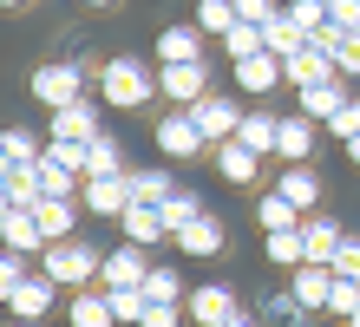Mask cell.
<instances>
[{
  "mask_svg": "<svg viewBox=\"0 0 360 327\" xmlns=\"http://www.w3.org/2000/svg\"><path fill=\"white\" fill-rule=\"evenodd\" d=\"M13 327H33V321H13Z\"/></svg>",
  "mask_w": 360,
  "mask_h": 327,
  "instance_id": "49",
  "label": "cell"
},
{
  "mask_svg": "<svg viewBox=\"0 0 360 327\" xmlns=\"http://www.w3.org/2000/svg\"><path fill=\"white\" fill-rule=\"evenodd\" d=\"M314 138H321V124L295 112V118H282V131H275V158H282V164H308L314 158Z\"/></svg>",
  "mask_w": 360,
  "mask_h": 327,
  "instance_id": "11",
  "label": "cell"
},
{
  "mask_svg": "<svg viewBox=\"0 0 360 327\" xmlns=\"http://www.w3.org/2000/svg\"><path fill=\"white\" fill-rule=\"evenodd\" d=\"M0 158H7V170H39V158H46V144L33 138V131H7V138H0Z\"/></svg>",
  "mask_w": 360,
  "mask_h": 327,
  "instance_id": "24",
  "label": "cell"
},
{
  "mask_svg": "<svg viewBox=\"0 0 360 327\" xmlns=\"http://www.w3.org/2000/svg\"><path fill=\"white\" fill-rule=\"evenodd\" d=\"M177 249H184V255H197V262L223 255V223H217V216H197V223L177 236Z\"/></svg>",
  "mask_w": 360,
  "mask_h": 327,
  "instance_id": "23",
  "label": "cell"
},
{
  "mask_svg": "<svg viewBox=\"0 0 360 327\" xmlns=\"http://www.w3.org/2000/svg\"><path fill=\"white\" fill-rule=\"evenodd\" d=\"M158 216H164V229H171V243H177V236H184L190 223H197V216H210V210L197 203V190H177V196H171V203H164Z\"/></svg>",
  "mask_w": 360,
  "mask_h": 327,
  "instance_id": "30",
  "label": "cell"
},
{
  "mask_svg": "<svg viewBox=\"0 0 360 327\" xmlns=\"http://www.w3.org/2000/svg\"><path fill=\"white\" fill-rule=\"evenodd\" d=\"M223 327H256V321H249V314H229V321H223Z\"/></svg>",
  "mask_w": 360,
  "mask_h": 327,
  "instance_id": "47",
  "label": "cell"
},
{
  "mask_svg": "<svg viewBox=\"0 0 360 327\" xmlns=\"http://www.w3.org/2000/svg\"><path fill=\"white\" fill-rule=\"evenodd\" d=\"M295 308L314 314V308H328V295H334V269H295Z\"/></svg>",
  "mask_w": 360,
  "mask_h": 327,
  "instance_id": "19",
  "label": "cell"
},
{
  "mask_svg": "<svg viewBox=\"0 0 360 327\" xmlns=\"http://www.w3.org/2000/svg\"><path fill=\"white\" fill-rule=\"evenodd\" d=\"M217 170H223V184H256L262 158H256L249 144H236V138H229V144H217Z\"/></svg>",
  "mask_w": 360,
  "mask_h": 327,
  "instance_id": "20",
  "label": "cell"
},
{
  "mask_svg": "<svg viewBox=\"0 0 360 327\" xmlns=\"http://www.w3.org/2000/svg\"><path fill=\"white\" fill-rule=\"evenodd\" d=\"M66 321H72V327H118L112 295H105V288H79V295H72V308H66Z\"/></svg>",
  "mask_w": 360,
  "mask_h": 327,
  "instance_id": "17",
  "label": "cell"
},
{
  "mask_svg": "<svg viewBox=\"0 0 360 327\" xmlns=\"http://www.w3.org/2000/svg\"><path fill=\"white\" fill-rule=\"evenodd\" d=\"M46 138H66V144H92V138H105V131H98V105L79 98V105H66V112H53Z\"/></svg>",
  "mask_w": 360,
  "mask_h": 327,
  "instance_id": "9",
  "label": "cell"
},
{
  "mask_svg": "<svg viewBox=\"0 0 360 327\" xmlns=\"http://www.w3.org/2000/svg\"><path fill=\"white\" fill-rule=\"evenodd\" d=\"M158 150H164V158H197V150H203L197 118H190V112H171V118L158 124Z\"/></svg>",
  "mask_w": 360,
  "mask_h": 327,
  "instance_id": "14",
  "label": "cell"
},
{
  "mask_svg": "<svg viewBox=\"0 0 360 327\" xmlns=\"http://www.w3.org/2000/svg\"><path fill=\"white\" fill-rule=\"evenodd\" d=\"M203 85H210V72H203V65H164V72H158V92H164V98H177L184 112L210 98Z\"/></svg>",
  "mask_w": 360,
  "mask_h": 327,
  "instance_id": "12",
  "label": "cell"
},
{
  "mask_svg": "<svg viewBox=\"0 0 360 327\" xmlns=\"http://www.w3.org/2000/svg\"><path fill=\"white\" fill-rule=\"evenodd\" d=\"M184 314H190V327H223L229 314H243V308H236V288L210 281V288H197V295L184 301Z\"/></svg>",
  "mask_w": 360,
  "mask_h": 327,
  "instance_id": "8",
  "label": "cell"
},
{
  "mask_svg": "<svg viewBox=\"0 0 360 327\" xmlns=\"http://www.w3.org/2000/svg\"><path fill=\"white\" fill-rule=\"evenodd\" d=\"M328 269H334V281H360V236H347V243L334 249Z\"/></svg>",
  "mask_w": 360,
  "mask_h": 327,
  "instance_id": "39",
  "label": "cell"
},
{
  "mask_svg": "<svg viewBox=\"0 0 360 327\" xmlns=\"http://www.w3.org/2000/svg\"><path fill=\"white\" fill-rule=\"evenodd\" d=\"M236 85H249V92H275V85H282V59H275V53L236 59Z\"/></svg>",
  "mask_w": 360,
  "mask_h": 327,
  "instance_id": "28",
  "label": "cell"
},
{
  "mask_svg": "<svg viewBox=\"0 0 360 327\" xmlns=\"http://www.w3.org/2000/svg\"><path fill=\"white\" fill-rule=\"evenodd\" d=\"M288 20H295V27H302L308 39H314V33L328 27V0H288Z\"/></svg>",
  "mask_w": 360,
  "mask_h": 327,
  "instance_id": "35",
  "label": "cell"
},
{
  "mask_svg": "<svg viewBox=\"0 0 360 327\" xmlns=\"http://www.w3.org/2000/svg\"><path fill=\"white\" fill-rule=\"evenodd\" d=\"M53 301H59V281H53V275H27L20 288H7V314L39 327V321L53 314Z\"/></svg>",
  "mask_w": 360,
  "mask_h": 327,
  "instance_id": "4",
  "label": "cell"
},
{
  "mask_svg": "<svg viewBox=\"0 0 360 327\" xmlns=\"http://www.w3.org/2000/svg\"><path fill=\"white\" fill-rule=\"evenodd\" d=\"M86 7H112V0H86Z\"/></svg>",
  "mask_w": 360,
  "mask_h": 327,
  "instance_id": "48",
  "label": "cell"
},
{
  "mask_svg": "<svg viewBox=\"0 0 360 327\" xmlns=\"http://www.w3.org/2000/svg\"><path fill=\"white\" fill-rule=\"evenodd\" d=\"M256 223H262L269 236H282V229H302V223H308V216H302V210H295V203H288V196H282V190H269V196H262V203H256Z\"/></svg>",
  "mask_w": 360,
  "mask_h": 327,
  "instance_id": "26",
  "label": "cell"
},
{
  "mask_svg": "<svg viewBox=\"0 0 360 327\" xmlns=\"http://www.w3.org/2000/svg\"><path fill=\"white\" fill-rule=\"evenodd\" d=\"M46 164L72 170V177H92V144H66V138H46Z\"/></svg>",
  "mask_w": 360,
  "mask_h": 327,
  "instance_id": "32",
  "label": "cell"
},
{
  "mask_svg": "<svg viewBox=\"0 0 360 327\" xmlns=\"http://www.w3.org/2000/svg\"><path fill=\"white\" fill-rule=\"evenodd\" d=\"M328 314H341V321H354V314H360V281H334Z\"/></svg>",
  "mask_w": 360,
  "mask_h": 327,
  "instance_id": "40",
  "label": "cell"
},
{
  "mask_svg": "<svg viewBox=\"0 0 360 327\" xmlns=\"http://www.w3.org/2000/svg\"><path fill=\"white\" fill-rule=\"evenodd\" d=\"M347 164H354V170H360V138H347Z\"/></svg>",
  "mask_w": 360,
  "mask_h": 327,
  "instance_id": "46",
  "label": "cell"
},
{
  "mask_svg": "<svg viewBox=\"0 0 360 327\" xmlns=\"http://www.w3.org/2000/svg\"><path fill=\"white\" fill-rule=\"evenodd\" d=\"M197 27H203V33H223V39H229V33L243 27V20H236V0H197Z\"/></svg>",
  "mask_w": 360,
  "mask_h": 327,
  "instance_id": "33",
  "label": "cell"
},
{
  "mask_svg": "<svg viewBox=\"0 0 360 327\" xmlns=\"http://www.w3.org/2000/svg\"><path fill=\"white\" fill-rule=\"evenodd\" d=\"M33 223H39V236H46V249H53V243H72V229H79V203H39V210H33Z\"/></svg>",
  "mask_w": 360,
  "mask_h": 327,
  "instance_id": "22",
  "label": "cell"
},
{
  "mask_svg": "<svg viewBox=\"0 0 360 327\" xmlns=\"http://www.w3.org/2000/svg\"><path fill=\"white\" fill-rule=\"evenodd\" d=\"M98 269H105V255L92 243H53L46 255H39V275H53L59 288H92Z\"/></svg>",
  "mask_w": 360,
  "mask_h": 327,
  "instance_id": "2",
  "label": "cell"
},
{
  "mask_svg": "<svg viewBox=\"0 0 360 327\" xmlns=\"http://www.w3.org/2000/svg\"><path fill=\"white\" fill-rule=\"evenodd\" d=\"M105 295H112L118 327H144V308H151V295H144V288H105Z\"/></svg>",
  "mask_w": 360,
  "mask_h": 327,
  "instance_id": "34",
  "label": "cell"
},
{
  "mask_svg": "<svg viewBox=\"0 0 360 327\" xmlns=\"http://www.w3.org/2000/svg\"><path fill=\"white\" fill-rule=\"evenodd\" d=\"M158 59L164 65H203V33L197 27H164L158 33Z\"/></svg>",
  "mask_w": 360,
  "mask_h": 327,
  "instance_id": "16",
  "label": "cell"
},
{
  "mask_svg": "<svg viewBox=\"0 0 360 327\" xmlns=\"http://www.w3.org/2000/svg\"><path fill=\"white\" fill-rule=\"evenodd\" d=\"M275 13H282L275 0H236V20H243V27H269Z\"/></svg>",
  "mask_w": 360,
  "mask_h": 327,
  "instance_id": "42",
  "label": "cell"
},
{
  "mask_svg": "<svg viewBox=\"0 0 360 327\" xmlns=\"http://www.w3.org/2000/svg\"><path fill=\"white\" fill-rule=\"evenodd\" d=\"M151 92H158V79L144 72V59L124 53V59H105V65H98V98L112 105V112H138Z\"/></svg>",
  "mask_w": 360,
  "mask_h": 327,
  "instance_id": "1",
  "label": "cell"
},
{
  "mask_svg": "<svg viewBox=\"0 0 360 327\" xmlns=\"http://www.w3.org/2000/svg\"><path fill=\"white\" fill-rule=\"evenodd\" d=\"M347 327H360V314H354V321H347Z\"/></svg>",
  "mask_w": 360,
  "mask_h": 327,
  "instance_id": "50",
  "label": "cell"
},
{
  "mask_svg": "<svg viewBox=\"0 0 360 327\" xmlns=\"http://www.w3.org/2000/svg\"><path fill=\"white\" fill-rule=\"evenodd\" d=\"M27 275H33V269H27V255H20V249H7V262H0V288H20Z\"/></svg>",
  "mask_w": 360,
  "mask_h": 327,
  "instance_id": "44",
  "label": "cell"
},
{
  "mask_svg": "<svg viewBox=\"0 0 360 327\" xmlns=\"http://www.w3.org/2000/svg\"><path fill=\"white\" fill-rule=\"evenodd\" d=\"M144 281H151V262H144L138 243H118L98 269V288H144Z\"/></svg>",
  "mask_w": 360,
  "mask_h": 327,
  "instance_id": "6",
  "label": "cell"
},
{
  "mask_svg": "<svg viewBox=\"0 0 360 327\" xmlns=\"http://www.w3.org/2000/svg\"><path fill=\"white\" fill-rule=\"evenodd\" d=\"M0 216H7V249H20V255H46V236H39L33 210H0Z\"/></svg>",
  "mask_w": 360,
  "mask_h": 327,
  "instance_id": "27",
  "label": "cell"
},
{
  "mask_svg": "<svg viewBox=\"0 0 360 327\" xmlns=\"http://www.w3.org/2000/svg\"><path fill=\"white\" fill-rule=\"evenodd\" d=\"M328 20L341 33H360V0H328Z\"/></svg>",
  "mask_w": 360,
  "mask_h": 327,
  "instance_id": "43",
  "label": "cell"
},
{
  "mask_svg": "<svg viewBox=\"0 0 360 327\" xmlns=\"http://www.w3.org/2000/svg\"><path fill=\"white\" fill-rule=\"evenodd\" d=\"M275 190H282V196H288V203L302 210V216H308L314 203H321V177H314L308 164H288V170H282V184H275Z\"/></svg>",
  "mask_w": 360,
  "mask_h": 327,
  "instance_id": "21",
  "label": "cell"
},
{
  "mask_svg": "<svg viewBox=\"0 0 360 327\" xmlns=\"http://www.w3.org/2000/svg\"><path fill=\"white\" fill-rule=\"evenodd\" d=\"M79 203H86L92 216H124L131 210V177H86Z\"/></svg>",
  "mask_w": 360,
  "mask_h": 327,
  "instance_id": "10",
  "label": "cell"
},
{
  "mask_svg": "<svg viewBox=\"0 0 360 327\" xmlns=\"http://www.w3.org/2000/svg\"><path fill=\"white\" fill-rule=\"evenodd\" d=\"M223 46H229V65H236V59H256V53H269V46H262V27H236V33L223 39Z\"/></svg>",
  "mask_w": 360,
  "mask_h": 327,
  "instance_id": "38",
  "label": "cell"
},
{
  "mask_svg": "<svg viewBox=\"0 0 360 327\" xmlns=\"http://www.w3.org/2000/svg\"><path fill=\"white\" fill-rule=\"evenodd\" d=\"M302 243H308V269H328L334 249L347 243V229L334 223V216H308V223H302Z\"/></svg>",
  "mask_w": 360,
  "mask_h": 327,
  "instance_id": "13",
  "label": "cell"
},
{
  "mask_svg": "<svg viewBox=\"0 0 360 327\" xmlns=\"http://www.w3.org/2000/svg\"><path fill=\"white\" fill-rule=\"evenodd\" d=\"M7 7H20V0H7Z\"/></svg>",
  "mask_w": 360,
  "mask_h": 327,
  "instance_id": "51",
  "label": "cell"
},
{
  "mask_svg": "<svg viewBox=\"0 0 360 327\" xmlns=\"http://www.w3.org/2000/svg\"><path fill=\"white\" fill-rule=\"evenodd\" d=\"M262 46H269L275 59H295V53H302V46H308V33H302V27H295V20H288V7H282V13H275V20H269V27H262Z\"/></svg>",
  "mask_w": 360,
  "mask_h": 327,
  "instance_id": "25",
  "label": "cell"
},
{
  "mask_svg": "<svg viewBox=\"0 0 360 327\" xmlns=\"http://www.w3.org/2000/svg\"><path fill=\"white\" fill-rule=\"evenodd\" d=\"M328 131H334V138H360V98H354V105H347V112H341V118H334Z\"/></svg>",
  "mask_w": 360,
  "mask_h": 327,
  "instance_id": "45",
  "label": "cell"
},
{
  "mask_svg": "<svg viewBox=\"0 0 360 327\" xmlns=\"http://www.w3.org/2000/svg\"><path fill=\"white\" fill-rule=\"evenodd\" d=\"M190 118H197L203 144H229V138L243 131V112H236V98H223V92H210L203 105H190Z\"/></svg>",
  "mask_w": 360,
  "mask_h": 327,
  "instance_id": "5",
  "label": "cell"
},
{
  "mask_svg": "<svg viewBox=\"0 0 360 327\" xmlns=\"http://www.w3.org/2000/svg\"><path fill=\"white\" fill-rule=\"evenodd\" d=\"M275 131H282V118H269V112H249V118H243V131H236V144H249L256 158H269V150H275Z\"/></svg>",
  "mask_w": 360,
  "mask_h": 327,
  "instance_id": "31",
  "label": "cell"
},
{
  "mask_svg": "<svg viewBox=\"0 0 360 327\" xmlns=\"http://www.w3.org/2000/svg\"><path fill=\"white\" fill-rule=\"evenodd\" d=\"M92 177H131V170H124V158H118V144H112V138H92Z\"/></svg>",
  "mask_w": 360,
  "mask_h": 327,
  "instance_id": "36",
  "label": "cell"
},
{
  "mask_svg": "<svg viewBox=\"0 0 360 327\" xmlns=\"http://www.w3.org/2000/svg\"><path fill=\"white\" fill-rule=\"evenodd\" d=\"M341 72H334V59L321 46H302L295 59H282V85H295V92H314V85H334Z\"/></svg>",
  "mask_w": 360,
  "mask_h": 327,
  "instance_id": "7",
  "label": "cell"
},
{
  "mask_svg": "<svg viewBox=\"0 0 360 327\" xmlns=\"http://www.w3.org/2000/svg\"><path fill=\"white\" fill-rule=\"evenodd\" d=\"M190 314H184V301H151L144 308V327H184Z\"/></svg>",
  "mask_w": 360,
  "mask_h": 327,
  "instance_id": "41",
  "label": "cell"
},
{
  "mask_svg": "<svg viewBox=\"0 0 360 327\" xmlns=\"http://www.w3.org/2000/svg\"><path fill=\"white\" fill-rule=\"evenodd\" d=\"M124 223V243H138V249H151V243H171V229H164V216H158V203H131L118 216Z\"/></svg>",
  "mask_w": 360,
  "mask_h": 327,
  "instance_id": "15",
  "label": "cell"
},
{
  "mask_svg": "<svg viewBox=\"0 0 360 327\" xmlns=\"http://www.w3.org/2000/svg\"><path fill=\"white\" fill-rule=\"evenodd\" d=\"M171 196H177L171 170H158V164H151V170H131V203H158V210H164Z\"/></svg>",
  "mask_w": 360,
  "mask_h": 327,
  "instance_id": "29",
  "label": "cell"
},
{
  "mask_svg": "<svg viewBox=\"0 0 360 327\" xmlns=\"http://www.w3.org/2000/svg\"><path fill=\"white\" fill-rule=\"evenodd\" d=\"M144 295H151V301H190V288L177 281V269H151V281H144Z\"/></svg>",
  "mask_w": 360,
  "mask_h": 327,
  "instance_id": "37",
  "label": "cell"
},
{
  "mask_svg": "<svg viewBox=\"0 0 360 327\" xmlns=\"http://www.w3.org/2000/svg\"><path fill=\"white\" fill-rule=\"evenodd\" d=\"M354 105V92L347 85H314V92H302V118H314V124H334Z\"/></svg>",
  "mask_w": 360,
  "mask_h": 327,
  "instance_id": "18",
  "label": "cell"
},
{
  "mask_svg": "<svg viewBox=\"0 0 360 327\" xmlns=\"http://www.w3.org/2000/svg\"><path fill=\"white\" fill-rule=\"evenodd\" d=\"M33 98L46 105V112H66V105L86 98V72H79V65H39L33 72Z\"/></svg>",
  "mask_w": 360,
  "mask_h": 327,
  "instance_id": "3",
  "label": "cell"
}]
</instances>
